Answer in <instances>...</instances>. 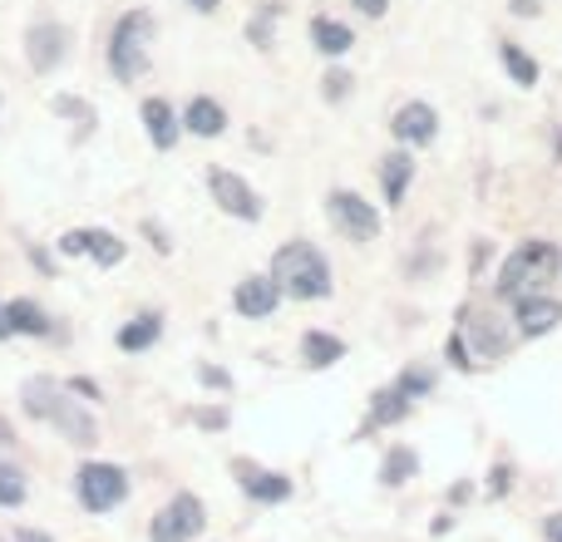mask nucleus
<instances>
[{
  "label": "nucleus",
  "instance_id": "nucleus-15",
  "mask_svg": "<svg viewBox=\"0 0 562 542\" xmlns=\"http://www.w3.org/2000/svg\"><path fill=\"white\" fill-rule=\"evenodd\" d=\"M138 118H144V134L158 154H173V148L183 144V118H178V109L168 104L164 94H148L144 104H138Z\"/></svg>",
  "mask_w": 562,
  "mask_h": 542
},
{
  "label": "nucleus",
  "instance_id": "nucleus-3",
  "mask_svg": "<svg viewBox=\"0 0 562 542\" xmlns=\"http://www.w3.org/2000/svg\"><path fill=\"white\" fill-rule=\"evenodd\" d=\"M154 39H158V15L148 5H128L114 20L104 45V65L114 75V84H138L154 69Z\"/></svg>",
  "mask_w": 562,
  "mask_h": 542
},
{
  "label": "nucleus",
  "instance_id": "nucleus-10",
  "mask_svg": "<svg viewBox=\"0 0 562 542\" xmlns=\"http://www.w3.org/2000/svg\"><path fill=\"white\" fill-rule=\"evenodd\" d=\"M69 49H75V30H69L65 20L45 15L25 30V65L35 69V75H55V69L69 59Z\"/></svg>",
  "mask_w": 562,
  "mask_h": 542
},
{
  "label": "nucleus",
  "instance_id": "nucleus-18",
  "mask_svg": "<svg viewBox=\"0 0 562 542\" xmlns=\"http://www.w3.org/2000/svg\"><path fill=\"white\" fill-rule=\"evenodd\" d=\"M375 173H380V193H385V207H400L409 197V188H415V154L409 148H390L385 158L375 163Z\"/></svg>",
  "mask_w": 562,
  "mask_h": 542
},
{
  "label": "nucleus",
  "instance_id": "nucleus-38",
  "mask_svg": "<svg viewBox=\"0 0 562 542\" xmlns=\"http://www.w3.org/2000/svg\"><path fill=\"white\" fill-rule=\"evenodd\" d=\"M508 15H518V20H538V15H543V0H508Z\"/></svg>",
  "mask_w": 562,
  "mask_h": 542
},
{
  "label": "nucleus",
  "instance_id": "nucleus-27",
  "mask_svg": "<svg viewBox=\"0 0 562 542\" xmlns=\"http://www.w3.org/2000/svg\"><path fill=\"white\" fill-rule=\"evenodd\" d=\"M435 385H439V370H435V365H425V360H409V365L395 375V389H400L405 399H415V405H419V399L435 395Z\"/></svg>",
  "mask_w": 562,
  "mask_h": 542
},
{
  "label": "nucleus",
  "instance_id": "nucleus-44",
  "mask_svg": "<svg viewBox=\"0 0 562 542\" xmlns=\"http://www.w3.org/2000/svg\"><path fill=\"white\" fill-rule=\"evenodd\" d=\"M10 444H15V429H10V419H0V454H5Z\"/></svg>",
  "mask_w": 562,
  "mask_h": 542
},
{
  "label": "nucleus",
  "instance_id": "nucleus-28",
  "mask_svg": "<svg viewBox=\"0 0 562 542\" xmlns=\"http://www.w3.org/2000/svg\"><path fill=\"white\" fill-rule=\"evenodd\" d=\"M30 498V474L10 459H0V508H20Z\"/></svg>",
  "mask_w": 562,
  "mask_h": 542
},
{
  "label": "nucleus",
  "instance_id": "nucleus-40",
  "mask_svg": "<svg viewBox=\"0 0 562 542\" xmlns=\"http://www.w3.org/2000/svg\"><path fill=\"white\" fill-rule=\"evenodd\" d=\"M25 257L45 271V276H55V252H45V247H25Z\"/></svg>",
  "mask_w": 562,
  "mask_h": 542
},
{
  "label": "nucleus",
  "instance_id": "nucleus-25",
  "mask_svg": "<svg viewBox=\"0 0 562 542\" xmlns=\"http://www.w3.org/2000/svg\"><path fill=\"white\" fill-rule=\"evenodd\" d=\"M286 15V10H281V0H262V5L252 10V15H247V39H252V49H272L277 45V20Z\"/></svg>",
  "mask_w": 562,
  "mask_h": 542
},
{
  "label": "nucleus",
  "instance_id": "nucleus-6",
  "mask_svg": "<svg viewBox=\"0 0 562 542\" xmlns=\"http://www.w3.org/2000/svg\"><path fill=\"white\" fill-rule=\"evenodd\" d=\"M326 223L336 227L350 247H370V242L385 237V217H380V207L370 203L366 193H356V188H330L326 193Z\"/></svg>",
  "mask_w": 562,
  "mask_h": 542
},
{
  "label": "nucleus",
  "instance_id": "nucleus-1",
  "mask_svg": "<svg viewBox=\"0 0 562 542\" xmlns=\"http://www.w3.org/2000/svg\"><path fill=\"white\" fill-rule=\"evenodd\" d=\"M20 409H25L35 425H49L65 444L75 449H94L99 444V419L65 380L55 375H25L20 380Z\"/></svg>",
  "mask_w": 562,
  "mask_h": 542
},
{
  "label": "nucleus",
  "instance_id": "nucleus-9",
  "mask_svg": "<svg viewBox=\"0 0 562 542\" xmlns=\"http://www.w3.org/2000/svg\"><path fill=\"white\" fill-rule=\"evenodd\" d=\"M207 197L217 203V213H227L233 223H262L267 217V203L243 173L233 168H207Z\"/></svg>",
  "mask_w": 562,
  "mask_h": 542
},
{
  "label": "nucleus",
  "instance_id": "nucleus-17",
  "mask_svg": "<svg viewBox=\"0 0 562 542\" xmlns=\"http://www.w3.org/2000/svg\"><path fill=\"white\" fill-rule=\"evenodd\" d=\"M178 118H183V134H193V138H223L227 134V104L223 99H213V94H193L183 109H178Z\"/></svg>",
  "mask_w": 562,
  "mask_h": 542
},
{
  "label": "nucleus",
  "instance_id": "nucleus-26",
  "mask_svg": "<svg viewBox=\"0 0 562 542\" xmlns=\"http://www.w3.org/2000/svg\"><path fill=\"white\" fill-rule=\"evenodd\" d=\"M128 257V242L119 233H109V227H89V262L99 271H114L119 262Z\"/></svg>",
  "mask_w": 562,
  "mask_h": 542
},
{
  "label": "nucleus",
  "instance_id": "nucleus-14",
  "mask_svg": "<svg viewBox=\"0 0 562 542\" xmlns=\"http://www.w3.org/2000/svg\"><path fill=\"white\" fill-rule=\"evenodd\" d=\"M281 286L272 281V271H247L243 281L233 286V310L243 320H272L281 310Z\"/></svg>",
  "mask_w": 562,
  "mask_h": 542
},
{
  "label": "nucleus",
  "instance_id": "nucleus-36",
  "mask_svg": "<svg viewBox=\"0 0 562 542\" xmlns=\"http://www.w3.org/2000/svg\"><path fill=\"white\" fill-rule=\"evenodd\" d=\"M65 385H69V389H75V395H79V399H85V405H99V399H104V389H99V385H94V380H85V375L65 380Z\"/></svg>",
  "mask_w": 562,
  "mask_h": 542
},
{
  "label": "nucleus",
  "instance_id": "nucleus-13",
  "mask_svg": "<svg viewBox=\"0 0 562 542\" xmlns=\"http://www.w3.org/2000/svg\"><path fill=\"white\" fill-rule=\"evenodd\" d=\"M514 330L518 340H543L562 326V296H548V291H524L514 296Z\"/></svg>",
  "mask_w": 562,
  "mask_h": 542
},
{
  "label": "nucleus",
  "instance_id": "nucleus-41",
  "mask_svg": "<svg viewBox=\"0 0 562 542\" xmlns=\"http://www.w3.org/2000/svg\"><path fill=\"white\" fill-rule=\"evenodd\" d=\"M144 237H148V242H154L164 257L173 252V242H168V233H164V227H158V223H144Z\"/></svg>",
  "mask_w": 562,
  "mask_h": 542
},
{
  "label": "nucleus",
  "instance_id": "nucleus-11",
  "mask_svg": "<svg viewBox=\"0 0 562 542\" xmlns=\"http://www.w3.org/2000/svg\"><path fill=\"white\" fill-rule=\"evenodd\" d=\"M233 478H237V488H243L247 504H257V508H281V504H291V494H296L291 474L252 464V459H233Z\"/></svg>",
  "mask_w": 562,
  "mask_h": 542
},
{
  "label": "nucleus",
  "instance_id": "nucleus-2",
  "mask_svg": "<svg viewBox=\"0 0 562 542\" xmlns=\"http://www.w3.org/2000/svg\"><path fill=\"white\" fill-rule=\"evenodd\" d=\"M272 281L281 286V296L286 301H330V291H336V271H330V257L321 252L311 237H291V242H281L272 252Z\"/></svg>",
  "mask_w": 562,
  "mask_h": 542
},
{
  "label": "nucleus",
  "instance_id": "nucleus-7",
  "mask_svg": "<svg viewBox=\"0 0 562 542\" xmlns=\"http://www.w3.org/2000/svg\"><path fill=\"white\" fill-rule=\"evenodd\" d=\"M207 533V508L198 494L178 488L154 518H148V542H198Z\"/></svg>",
  "mask_w": 562,
  "mask_h": 542
},
{
  "label": "nucleus",
  "instance_id": "nucleus-30",
  "mask_svg": "<svg viewBox=\"0 0 562 542\" xmlns=\"http://www.w3.org/2000/svg\"><path fill=\"white\" fill-rule=\"evenodd\" d=\"M350 94H356V75H350V69H340L336 59H330V69L321 75V99H326V104H346Z\"/></svg>",
  "mask_w": 562,
  "mask_h": 542
},
{
  "label": "nucleus",
  "instance_id": "nucleus-45",
  "mask_svg": "<svg viewBox=\"0 0 562 542\" xmlns=\"http://www.w3.org/2000/svg\"><path fill=\"white\" fill-rule=\"evenodd\" d=\"M0 340H10V320H5V301H0Z\"/></svg>",
  "mask_w": 562,
  "mask_h": 542
},
{
  "label": "nucleus",
  "instance_id": "nucleus-32",
  "mask_svg": "<svg viewBox=\"0 0 562 542\" xmlns=\"http://www.w3.org/2000/svg\"><path fill=\"white\" fill-rule=\"evenodd\" d=\"M55 257H89V227H69V233H59Z\"/></svg>",
  "mask_w": 562,
  "mask_h": 542
},
{
  "label": "nucleus",
  "instance_id": "nucleus-39",
  "mask_svg": "<svg viewBox=\"0 0 562 542\" xmlns=\"http://www.w3.org/2000/svg\"><path fill=\"white\" fill-rule=\"evenodd\" d=\"M10 542H55L45 533V528H30V523H20V528H10Z\"/></svg>",
  "mask_w": 562,
  "mask_h": 542
},
{
  "label": "nucleus",
  "instance_id": "nucleus-24",
  "mask_svg": "<svg viewBox=\"0 0 562 542\" xmlns=\"http://www.w3.org/2000/svg\"><path fill=\"white\" fill-rule=\"evenodd\" d=\"M419 474V454L409 444H390L380 459V488H405Z\"/></svg>",
  "mask_w": 562,
  "mask_h": 542
},
{
  "label": "nucleus",
  "instance_id": "nucleus-33",
  "mask_svg": "<svg viewBox=\"0 0 562 542\" xmlns=\"http://www.w3.org/2000/svg\"><path fill=\"white\" fill-rule=\"evenodd\" d=\"M198 385H203V389H217V395H233V375H227L223 365H207V360L198 365Z\"/></svg>",
  "mask_w": 562,
  "mask_h": 542
},
{
  "label": "nucleus",
  "instance_id": "nucleus-23",
  "mask_svg": "<svg viewBox=\"0 0 562 542\" xmlns=\"http://www.w3.org/2000/svg\"><path fill=\"white\" fill-rule=\"evenodd\" d=\"M498 65H504V75H508V84L514 89H538L543 84V65H538L518 39H498Z\"/></svg>",
  "mask_w": 562,
  "mask_h": 542
},
{
  "label": "nucleus",
  "instance_id": "nucleus-5",
  "mask_svg": "<svg viewBox=\"0 0 562 542\" xmlns=\"http://www.w3.org/2000/svg\"><path fill=\"white\" fill-rule=\"evenodd\" d=\"M128 494H134V478H128L124 464L85 459V464L75 468V504L85 508V513H94V518L114 513V508L128 504Z\"/></svg>",
  "mask_w": 562,
  "mask_h": 542
},
{
  "label": "nucleus",
  "instance_id": "nucleus-42",
  "mask_svg": "<svg viewBox=\"0 0 562 542\" xmlns=\"http://www.w3.org/2000/svg\"><path fill=\"white\" fill-rule=\"evenodd\" d=\"M543 538H548V542H562V513H548V523H543Z\"/></svg>",
  "mask_w": 562,
  "mask_h": 542
},
{
  "label": "nucleus",
  "instance_id": "nucleus-19",
  "mask_svg": "<svg viewBox=\"0 0 562 542\" xmlns=\"http://www.w3.org/2000/svg\"><path fill=\"white\" fill-rule=\"evenodd\" d=\"M306 39H311V49H316L321 59H346L350 49H356V30L346 25L340 15H311V25H306Z\"/></svg>",
  "mask_w": 562,
  "mask_h": 542
},
{
  "label": "nucleus",
  "instance_id": "nucleus-31",
  "mask_svg": "<svg viewBox=\"0 0 562 542\" xmlns=\"http://www.w3.org/2000/svg\"><path fill=\"white\" fill-rule=\"evenodd\" d=\"M445 360L459 370V375H474V370H479L474 350H469V340H464V330H459V326L449 330V340H445Z\"/></svg>",
  "mask_w": 562,
  "mask_h": 542
},
{
  "label": "nucleus",
  "instance_id": "nucleus-20",
  "mask_svg": "<svg viewBox=\"0 0 562 542\" xmlns=\"http://www.w3.org/2000/svg\"><path fill=\"white\" fill-rule=\"evenodd\" d=\"M409 415H415V399H405V395L395 389V380H390V385H380L375 395H370L360 434H375V429H395V425H405Z\"/></svg>",
  "mask_w": 562,
  "mask_h": 542
},
{
  "label": "nucleus",
  "instance_id": "nucleus-37",
  "mask_svg": "<svg viewBox=\"0 0 562 542\" xmlns=\"http://www.w3.org/2000/svg\"><path fill=\"white\" fill-rule=\"evenodd\" d=\"M356 5V15H366V20H385L390 15V0H350Z\"/></svg>",
  "mask_w": 562,
  "mask_h": 542
},
{
  "label": "nucleus",
  "instance_id": "nucleus-16",
  "mask_svg": "<svg viewBox=\"0 0 562 542\" xmlns=\"http://www.w3.org/2000/svg\"><path fill=\"white\" fill-rule=\"evenodd\" d=\"M346 355H350L346 336H336V330H326V326L301 330V340H296V360L306 370H330V365H340Z\"/></svg>",
  "mask_w": 562,
  "mask_h": 542
},
{
  "label": "nucleus",
  "instance_id": "nucleus-47",
  "mask_svg": "<svg viewBox=\"0 0 562 542\" xmlns=\"http://www.w3.org/2000/svg\"><path fill=\"white\" fill-rule=\"evenodd\" d=\"M0 109H5V94H0Z\"/></svg>",
  "mask_w": 562,
  "mask_h": 542
},
{
  "label": "nucleus",
  "instance_id": "nucleus-43",
  "mask_svg": "<svg viewBox=\"0 0 562 542\" xmlns=\"http://www.w3.org/2000/svg\"><path fill=\"white\" fill-rule=\"evenodd\" d=\"M183 5H193L198 15H217V10H223V0H183Z\"/></svg>",
  "mask_w": 562,
  "mask_h": 542
},
{
  "label": "nucleus",
  "instance_id": "nucleus-12",
  "mask_svg": "<svg viewBox=\"0 0 562 542\" xmlns=\"http://www.w3.org/2000/svg\"><path fill=\"white\" fill-rule=\"evenodd\" d=\"M390 138H395L400 148H409V154L429 148L439 138V109L429 104V99H405V104L390 114Z\"/></svg>",
  "mask_w": 562,
  "mask_h": 542
},
{
  "label": "nucleus",
  "instance_id": "nucleus-4",
  "mask_svg": "<svg viewBox=\"0 0 562 542\" xmlns=\"http://www.w3.org/2000/svg\"><path fill=\"white\" fill-rule=\"evenodd\" d=\"M558 271H562V247L548 242V237H528V242H518L514 252L504 257L494 291L504 301H514V296H524V291H543Z\"/></svg>",
  "mask_w": 562,
  "mask_h": 542
},
{
  "label": "nucleus",
  "instance_id": "nucleus-22",
  "mask_svg": "<svg viewBox=\"0 0 562 542\" xmlns=\"http://www.w3.org/2000/svg\"><path fill=\"white\" fill-rule=\"evenodd\" d=\"M158 340H164V310H134V316L114 330V346L124 350V355H144Z\"/></svg>",
  "mask_w": 562,
  "mask_h": 542
},
{
  "label": "nucleus",
  "instance_id": "nucleus-29",
  "mask_svg": "<svg viewBox=\"0 0 562 542\" xmlns=\"http://www.w3.org/2000/svg\"><path fill=\"white\" fill-rule=\"evenodd\" d=\"M49 109H55L59 118H69V124H79V134H89V128L99 124L94 104H89V99H79V94H55V99H49Z\"/></svg>",
  "mask_w": 562,
  "mask_h": 542
},
{
  "label": "nucleus",
  "instance_id": "nucleus-46",
  "mask_svg": "<svg viewBox=\"0 0 562 542\" xmlns=\"http://www.w3.org/2000/svg\"><path fill=\"white\" fill-rule=\"evenodd\" d=\"M553 158H558V163H562V134H558V148H553Z\"/></svg>",
  "mask_w": 562,
  "mask_h": 542
},
{
  "label": "nucleus",
  "instance_id": "nucleus-35",
  "mask_svg": "<svg viewBox=\"0 0 562 542\" xmlns=\"http://www.w3.org/2000/svg\"><path fill=\"white\" fill-rule=\"evenodd\" d=\"M508 488H514V464H494V474H488V498H504Z\"/></svg>",
  "mask_w": 562,
  "mask_h": 542
},
{
  "label": "nucleus",
  "instance_id": "nucleus-21",
  "mask_svg": "<svg viewBox=\"0 0 562 542\" xmlns=\"http://www.w3.org/2000/svg\"><path fill=\"white\" fill-rule=\"evenodd\" d=\"M5 320H10V336H25V340H49V336H59V326L49 320V310L40 306L35 296H10V301H5Z\"/></svg>",
  "mask_w": 562,
  "mask_h": 542
},
{
  "label": "nucleus",
  "instance_id": "nucleus-34",
  "mask_svg": "<svg viewBox=\"0 0 562 542\" xmlns=\"http://www.w3.org/2000/svg\"><path fill=\"white\" fill-rule=\"evenodd\" d=\"M193 425H198V429H213V434H223V429L233 425V415H227L223 405H203V409H193Z\"/></svg>",
  "mask_w": 562,
  "mask_h": 542
},
{
  "label": "nucleus",
  "instance_id": "nucleus-8",
  "mask_svg": "<svg viewBox=\"0 0 562 542\" xmlns=\"http://www.w3.org/2000/svg\"><path fill=\"white\" fill-rule=\"evenodd\" d=\"M459 330H464V340H469V350H474V360H504L508 350L518 346V330H514V320L504 316V310H494V306H484V310H464V320H459Z\"/></svg>",
  "mask_w": 562,
  "mask_h": 542
}]
</instances>
